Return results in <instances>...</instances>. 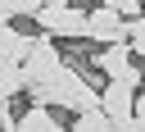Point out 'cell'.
Returning a JSON list of instances; mask_svg holds the SVG:
<instances>
[{"label": "cell", "instance_id": "1", "mask_svg": "<svg viewBox=\"0 0 145 132\" xmlns=\"http://www.w3.org/2000/svg\"><path fill=\"white\" fill-rule=\"evenodd\" d=\"M63 64H68V59L59 55V46H54V36H50V32H41V36L32 41V50H27V59H23V73H27V91H32V86H41V82H54Z\"/></svg>", "mask_w": 145, "mask_h": 132}, {"label": "cell", "instance_id": "2", "mask_svg": "<svg viewBox=\"0 0 145 132\" xmlns=\"http://www.w3.org/2000/svg\"><path fill=\"white\" fill-rule=\"evenodd\" d=\"M95 68H100L104 77L127 82V86H140V82H145V73L136 68V50H131V41H109V46H100V50H95Z\"/></svg>", "mask_w": 145, "mask_h": 132}, {"label": "cell", "instance_id": "3", "mask_svg": "<svg viewBox=\"0 0 145 132\" xmlns=\"http://www.w3.org/2000/svg\"><path fill=\"white\" fill-rule=\"evenodd\" d=\"M36 27L41 32H50V36H82L86 41V9H77L72 0H63V5H41L36 9Z\"/></svg>", "mask_w": 145, "mask_h": 132}, {"label": "cell", "instance_id": "4", "mask_svg": "<svg viewBox=\"0 0 145 132\" xmlns=\"http://www.w3.org/2000/svg\"><path fill=\"white\" fill-rule=\"evenodd\" d=\"M100 105H104V114L113 118V127H136V86L109 77V82L100 86Z\"/></svg>", "mask_w": 145, "mask_h": 132}, {"label": "cell", "instance_id": "5", "mask_svg": "<svg viewBox=\"0 0 145 132\" xmlns=\"http://www.w3.org/2000/svg\"><path fill=\"white\" fill-rule=\"evenodd\" d=\"M86 41H95V46H109V41H127V18L113 9V5H95V9H86Z\"/></svg>", "mask_w": 145, "mask_h": 132}, {"label": "cell", "instance_id": "6", "mask_svg": "<svg viewBox=\"0 0 145 132\" xmlns=\"http://www.w3.org/2000/svg\"><path fill=\"white\" fill-rule=\"evenodd\" d=\"M18 127H23V132H63L68 123H63L45 100H32V105L23 109V118H18Z\"/></svg>", "mask_w": 145, "mask_h": 132}, {"label": "cell", "instance_id": "7", "mask_svg": "<svg viewBox=\"0 0 145 132\" xmlns=\"http://www.w3.org/2000/svg\"><path fill=\"white\" fill-rule=\"evenodd\" d=\"M32 41L36 36H27V32H18L14 27V18H0V59H27V50H32Z\"/></svg>", "mask_w": 145, "mask_h": 132}, {"label": "cell", "instance_id": "8", "mask_svg": "<svg viewBox=\"0 0 145 132\" xmlns=\"http://www.w3.org/2000/svg\"><path fill=\"white\" fill-rule=\"evenodd\" d=\"M18 91H27V73L18 59H0V100H14Z\"/></svg>", "mask_w": 145, "mask_h": 132}, {"label": "cell", "instance_id": "9", "mask_svg": "<svg viewBox=\"0 0 145 132\" xmlns=\"http://www.w3.org/2000/svg\"><path fill=\"white\" fill-rule=\"evenodd\" d=\"M72 127L77 132H100V127H113V118L104 114V105H91V109H77L72 114Z\"/></svg>", "mask_w": 145, "mask_h": 132}, {"label": "cell", "instance_id": "10", "mask_svg": "<svg viewBox=\"0 0 145 132\" xmlns=\"http://www.w3.org/2000/svg\"><path fill=\"white\" fill-rule=\"evenodd\" d=\"M41 0H0V18H36Z\"/></svg>", "mask_w": 145, "mask_h": 132}, {"label": "cell", "instance_id": "11", "mask_svg": "<svg viewBox=\"0 0 145 132\" xmlns=\"http://www.w3.org/2000/svg\"><path fill=\"white\" fill-rule=\"evenodd\" d=\"M127 41H131V50H136V55H145V14L127 18Z\"/></svg>", "mask_w": 145, "mask_h": 132}, {"label": "cell", "instance_id": "12", "mask_svg": "<svg viewBox=\"0 0 145 132\" xmlns=\"http://www.w3.org/2000/svg\"><path fill=\"white\" fill-rule=\"evenodd\" d=\"M136 127H145V82L136 86Z\"/></svg>", "mask_w": 145, "mask_h": 132}, {"label": "cell", "instance_id": "13", "mask_svg": "<svg viewBox=\"0 0 145 132\" xmlns=\"http://www.w3.org/2000/svg\"><path fill=\"white\" fill-rule=\"evenodd\" d=\"M41 5H63V0H41Z\"/></svg>", "mask_w": 145, "mask_h": 132}, {"label": "cell", "instance_id": "14", "mask_svg": "<svg viewBox=\"0 0 145 132\" xmlns=\"http://www.w3.org/2000/svg\"><path fill=\"white\" fill-rule=\"evenodd\" d=\"M0 109H5V100H0Z\"/></svg>", "mask_w": 145, "mask_h": 132}, {"label": "cell", "instance_id": "15", "mask_svg": "<svg viewBox=\"0 0 145 132\" xmlns=\"http://www.w3.org/2000/svg\"><path fill=\"white\" fill-rule=\"evenodd\" d=\"M140 73H145V68H140Z\"/></svg>", "mask_w": 145, "mask_h": 132}]
</instances>
